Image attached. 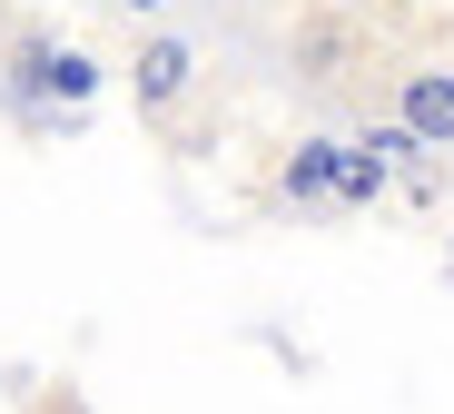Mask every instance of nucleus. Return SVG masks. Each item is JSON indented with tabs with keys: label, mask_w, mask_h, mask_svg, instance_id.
I'll use <instances>...</instances> for the list:
<instances>
[{
	"label": "nucleus",
	"mask_w": 454,
	"mask_h": 414,
	"mask_svg": "<svg viewBox=\"0 0 454 414\" xmlns=\"http://www.w3.org/2000/svg\"><path fill=\"white\" fill-rule=\"evenodd\" d=\"M188 90H198V40H178V30H148V40L129 50V99H138V119H168Z\"/></svg>",
	"instance_id": "1"
},
{
	"label": "nucleus",
	"mask_w": 454,
	"mask_h": 414,
	"mask_svg": "<svg viewBox=\"0 0 454 414\" xmlns=\"http://www.w3.org/2000/svg\"><path fill=\"white\" fill-rule=\"evenodd\" d=\"M286 59H296V79H346V69H365V30L346 11H307L296 40H286Z\"/></svg>",
	"instance_id": "2"
},
{
	"label": "nucleus",
	"mask_w": 454,
	"mask_h": 414,
	"mask_svg": "<svg viewBox=\"0 0 454 414\" xmlns=\"http://www.w3.org/2000/svg\"><path fill=\"white\" fill-rule=\"evenodd\" d=\"M395 119H405L425 148H454V69H444V59L395 69Z\"/></svg>",
	"instance_id": "3"
},
{
	"label": "nucleus",
	"mask_w": 454,
	"mask_h": 414,
	"mask_svg": "<svg viewBox=\"0 0 454 414\" xmlns=\"http://www.w3.org/2000/svg\"><path fill=\"white\" fill-rule=\"evenodd\" d=\"M0 69H11V99H20V109H40V99H59V69H69V50H59L50 30H20Z\"/></svg>",
	"instance_id": "4"
},
{
	"label": "nucleus",
	"mask_w": 454,
	"mask_h": 414,
	"mask_svg": "<svg viewBox=\"0 0 454 414\" xmlns=\"http://www.w3.org/2000/svg\"><path fill=\"white\" fill-rule=\"evenodd\" d=\"M277 188H286L296 207L336 198V188H346V148H336V138H296V148H286V178H277Z\"/></svg>",
	"instance_id": "5"
},
{
	"label": "nucleus",
	"mask_w": 454,
	"mask_h": 414,
	"mask_svg": "<svg viewBox=\"0 0 454 414\" xmlns=\"http://www.w3.org/2000/svg\"><path fill=\"white\" fill-rule=\"evenodd\" d=\"M346 207H375V198H386V158H375V148H346V188H336Z\"/></svg>",
	"instance_id": "6"
},
{
	"label": "nucleus",
	"mask_w": 454,
	"mask_h": 414,
	"mask_svg": "<svg viewBox=\"0 0 454 414\" xmlns=\"http://www.w3.org/2000/svg\"><path fill=\"white\" fill-rule=\"evenodd\" d=\"M109 11H129V20H138V11H159V0H109Z\"/></svg>",
	"instance_id": "7"
},
{
	"label": "nucleus",
	"mask_w": 454,
	"mask_h": 414,
	"mask_svg": "<svg viewBox=\"0 0 454 414\" xmlns=\"http://www.w3.org/2000/svg\"><path fill=\"white\" fill-rule=\"evenodd\" d=\"M375 11H425V0H375Z\"/></svg>",
	"instance_id": "8"
},
{
	"label": "nucleus",
	"mask_w": 454,
	"mask_h": 414,
	"mask_svg": "<svg viewBox=\"0 0 454 414\" xmlns=\"http://www.w3.org/2000/svg\"><path fill=\"white\" fill-rule=\"evenodd\" d=\"M0 40H20V30H11V11H0Z\"/></svg>",
	"instance_id": "9"
}]
</instances>
